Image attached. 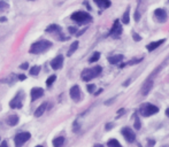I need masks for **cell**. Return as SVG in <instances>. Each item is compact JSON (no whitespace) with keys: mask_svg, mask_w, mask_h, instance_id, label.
<instances>
[{"mask_svg":"<svg viewBox=\"0 0 169 147\" xmlns=\"http://www.w3.org/2000/svg\"><path fill=\"white\" fill-rule=\"evenodd\" d=\"M52 46V43L50 40H39L35 44H32L30 47V53L32 54H41L43 52L47 51Z\"/></svg>","mask_w":169,"mask_h":147,"instance_id":"obj_1","label":"cell"},{"mask_svg":"<svg viewBox=\"0 0 169 147\" xmlns=\"http://www.w3.org/2000/svg\"><path fill=\"white\" fill-rule=\"evenodd\" d=\"M101 71H102V68L100 66H96V67L90 69H84L82 71V79L85 80V82H90L91 79L98 77L101 74Z\"/></svg>","mask_w":169,"mask_h":147,"instance_id":"obj_2","label":"cell"},{"mask_svg":"<svg viewBox=\"0 0 169 147\" xmlns=\"http://www.w3.org/2000/svg\"><path fill=\"white\" fill-rule=\"evenodd\" d=\"M158 113H159V108H158L157 106H154V105L147 103V102L140 105L139 114L141 116H144V117H148V116H152V115L158 114Z\"/></svg>","mask_w":169,"mask_h":147,"instance_id":"obj_3","label":"cell"},{"mask_svg":"<svg viewBox=\"0 0 169 147\" xmlns=\"http://www.w3.org/2000/svg\"><path fill=\"white\" fill-rule=\"evenodd\" d=\"M71 20H74L80 24H85L92 21V16L86 11H76L71 15Z\"/></svg>","mask_w":169,"mask_h":147,"instance_id":"obj_4","label":"cell"},{"mask_svg":"<svg viewBox=\"0 0 169 147\" xmlns=\"http://www.w3.org/2000/svg\"><path fill=\"white\" fill-rule=\"evenodd\" d=\"M160 70V67L159 68H157L153 73H152V75L148 77V78L145 80V83L143 84V86H141V90H140V92H141V96H147L148 93H150V91L152 90V87H153V83H154V80H153V77L157 75V73Z\"/></svg>","mask_w":169,"mask_h":147,"instance_id":"obj_5","label":"cell"},{"mask_svg":"<svg viewBox=\"0 0 169 147\" xmlns=\"http://www.w3.org/2000/svg\"><path fill=\"white\" fill-rule=\"evenodd\" d=\"M30 138H31V135H30L29 132H21V133H18V135L15 136V139H14V142H15V146L16 147H22L24 142H28Z\"/></svg>","mask_w":169,"mask_h":147,"instance_id":"obj_6","label":"cell"},{"mask_svg":"<svg viewBox=\"0 0 169 147\" xmlns=\"http://www.w3.org/2000/svg\"><path fill=\"white\" fill-rule=\"evenodd\" d=\"M24 98L23 92H18V94L13 98V100L9 102L11 108H21L22 107V100Z\"/></svg>","mask_w":169,"mask_h":147,"instance_id":"obj_7","label":"cell"},{"mask_svg":"<svg viewBox=\"0 0 169 147\" xmlns=\"http://www.w3.org/2000/svg\"><path fill=\"white\" fill-rule=\"evenodd\" d=\"M122 135L123 137H124V139L127 140L128 142H135V140H136V136H135V132L132 131V129H130V128H128V126H125V128H123L122 129Z\"/></svg>","mask_w":169,"mask_h":147,"instance_id":"obj_8","label":"cell"},{"mask_svg":"<svg viewBox=\"0 0 169 147\" xmlns=\"http://www.w3.org/2000/svg\"><path fill=\"white\" fill-rule=\"evenodd\" d=\"M121 34H122V27H121L120 22L116 20V21L114 22V24H113V27H112L109 36H113V38H119Z\"/></svg>","mask_w":169,"mask_h":147,"instance_id":"obj_9","label":"cell"},{"mask_svg":"<svg viewBox=\"0 0 169 147\" xmlns=\"http://www.w3.org/2000/svg\"><path fill=\"white\" fill-rule=\"evenodd\" d=\"M70 98L74 100V101H80L81 99V89L78 85H74L71 89H70Z\"/></svg>","mask_w":169,"mask_h":147,"instance_id":"obj_10","label":"cell"},{"mask_svg":"<svg viewBox=\"0 0 169 147\" xmlns=\"http://www.w3.org/2000/svg\"><path fill=\"white\" fill-rule=\"evenodd\" d=\"M154 15L158 18L159 22H166L167 18H168V15H167V11H164L163 8H157L154 11Z\"/></svg>","mask_w":169,"mask_h":147,"instance_id":"obj_11","label":"cell"},{"mask_svg":"<svg viewBox=\"0 0 169 147\" xmlns=\"http://www.w3.org/2000/svg\"><path fill=\"white\" fill-rule=\"evenodd\" d=\"M62 64H63V55H58L57 57H54L52 60V62H51V67L52 69L54 70H58L62 67Z\"/></svg>","mask_w":169,"mask_h":147,"instance_id":"obj_12","label":"cell"},{"mask_svg":"<svg viewBox=\"0 0 169 147\" xmlns=\"http://www.w3.org/2000/svg\"><path fill=\"white\" fill-rule=\"evenodd\" d=\"M30 94H31V101H36L37 99H39V98L43 96L44 90L41 87H34L31 90V92H30Z\"/></svg>","mask_w":169,"mask_h":147,"instance_id":"obj_13","label":"cell"},{"mask_svg":"<svg viewBox=\"0 0 169 147\" xmlns=\"http://www.w3.org/2000/svg\"><path fill=\"white\" fill-rule=\"evenodd\" d=\"M163 43H164V39H160V40H157V41H153V43H150V44L147 45V51L152 52L153 50L158 48L160 45H162Z\"/></svg>","mask_w":169,"mask_h":147,"instance_id":"obj_14","label":"cell"},{"mask_svg":"<svg viewBox=\"0 0 169 147\" xmlns=\"http://www.w3.org/2000/svg\"><path fill=\"white\" fill-rule=\"evenodd\" d=\"M47 109V102H44V103H41L39 107L36 109L35 112V116L36 117H39V116H41L43 114L45 113V110Z\"/></svg>","mask_w":169,"mask_h":147,"instance_id":"obj_15","label":"cell"},{"mask_svg":"<svg viewBox=\"0 0 169 147\" xmlns=\"http://www.w3.org/2000/svg\"><path fill=\"white\" fill-rule=\"evenodd\" d=\"M94 2L97 4V6L101 8V9H105V8H108L111 6V1L109 0H94Z\"/></svg>","mask_w":169,"mask_h":147,"instance_id":"obj_16","label":"cell"},{"mask_svg":"<svg viewBox=\"0 0 169 147\" xmlns=\"http://www.w3.org/2000/svg\"><path fill=\"white\" fill-rule=\"evenodd\" d=\"M123 60V55L122 54H119V55H113V57H108V62L111 64H117L119 62H121Z\"/></svg>","mask_w":169,"mask_h":147,"instance_id":"obj_17","label":"cell"},{"mask_svg":"<svg viewBox=\"0 0 169 147\" xmlns=\"http://www.w3.org/2000/svg\"><path fill=\"white\" fill-rule=\"evenodd\" d=\"M18 123V115H11L8 119H7V124L11 125V126H15Z\"/></svg>","mask_w":169,"mask_h":147,"instance_id":"obj_18","label":"cell"},{"mask_svg":"<svg viewBox=\"0 0 169 147\" xmlns=\"http://www.w3.org/2000/svg\"><path fill=\"white\" fill-rule=\"evenodd\" d=\"M78 45H80V43H78L77 40L74 41V43L70 45V48H69V51H68V53H67V55H68V57H71V55L76 52V50L78 48Z\"/></svg>","mask_w":169,"mask_h":147,"instance_id":"obj_19","label":"cell"},{"mask_svg":"<svg viewBox=\"0 0 169 147\" xmlns=\"http://www.w3.org/2000/svg\"><path fill=\"white\" fill-rule=\"evenodd\" d=\"M64 142V138L63 137H58L55 139H53V146L54 147H61L63 145Z\"/></svg>","mask_w":169,"mask_h":147,"instance_id":"obj_20","label":"cell"},{"mask_svg":"<svg viewBox=\"0 0 169 147\" xmlns=\"http://www.w3.org/2000/svg\"><path fill=\"white\" fill-rule=\"evenodd\" d=\"M60 31H61V29L57 24H52L46 29V32H60Z\"/></svg>","mask_w":169,"mask_h":147,"instance_id":"obj_21","label":"cell"},{"mask_svg":"<svg viewBox=\"0 0 169 147\" xmlns=\"http://www.w3.org/2000/svg\"><path fill=\"white\" fill-rule=\"evenodd\" d=\"M99 59H100V53H99V52H94L93 54H92V57L89 59V62H90V63L97 62Z\"/></svg>","mask_w":169,"mask_h":147,"instance_id":"obj_22","label":"cell"},{"mask_svg":"<svg viewBox=\"0 0 169 147\" xmlns=\"http://www.w3.org/2000/svg\"><path fill=\"white\" fill-rule=\"evenodd\" d=\"M107 146L108 147H122V145L117 142L116 139H111L109 142H107Z\"/></svg>","mask_w":169,"mask_h":147,"instance_id":"obj_23","label":"cell"},{"mask_svg":"<svg viewBox=\"0 0 169 147\" xmlns=\"http://www.w3.org/2000/svg\"><path fill=\"white\" fill-rule=\"evenodd\" d=\"M9 8V5L7 4L5 0H0V13L1 11H6Z\"/></svg>","mask_w":169,"mask_h":147,"instance_id":"obj_24","label":"cell"},{"mask_svg":"<svg viewBox=\"0 0 169 147\" xmlns=\"http://www.w3.org/2000/svg\"><path fill=\"white\" fill-rule=\"evenodd\" d=\"M130 8H128L127 11H125V13L123 14V17H122V22L124 23V24H128L129 21H130V18H129V15H130V11H129Z\"/></svg>","mask_w":169,"mask_h":147,"instance_id":"obj_25","label":"cell"},{"mask_svg":"<svg viewBox=\"0 0 169 147\" xmlns=\"http://www.w3.org/2000/svg\"><path fill=\"white\" fill-rule=\"evenodd\" d=\"M39 71H41V67H39V66H34V67H31V69H30V74H31L32 76L38 75Z\"/></svg>","mask_w":169,"mask_h":147,"instance_id":"obj_26","label":"cell"},{"mask_svg":"<svg viewBox=\"0 0 169 147\" xmlns=\"http://www.w3.org/2000/svg\"><path fill=\"white\" fill-rule=\"evenodd\" d=\"M57 79V76L55 75H52V76H50L48 78L46 79V85L47 87H50V86H52V84L54 83V80Z\"/></svg>","mask_w":169,"mask_h":147,"instance_id":"obj_27","label":"cell"},{"mask_svg":"<svg viewBox=\"0 0 169 147\" xmlns=\"http://www.w3.org/2000/svg\"><path fill=\"white\" fill-rule=\"evenodd\" d=\"M134 119H135V129L139 130L140 126H141V124H140V119H139V117H138L137 115H135Z\"/></svg>","mask_w":169,"mask_h":147,"instance_id":"obj_28","label":"cell"},{"mask_svg":"<svg viewBox=\"0 0 169 147\" xmlns=\"http://www.w3.org/2000/svg\"><path fill=\"white\" fill-rule=\"evenodd\" d=\"M86 89H88V91L90 92V93H93L94 90H96V85L94 84H89L88 86H86Z\"/></svg>","mask_w":169,"mask_h":147,"instance_id":"obj_29","label":"cell"},{"mask_svg":"<svg viewBox=\"0 0 169 147\" xmlns=\"http://www.w3.org/2000/svg\"><path fill=\"white\" fill-rule=\"evenodd\" d=\"M139 18H140V13H139V11L137 9V11H135V21H136V22H138V21H139Z\"/></svg>","mask_w":169,"mask_h":147,"instance_id":"obj_30","label":"cell"},{"mask_svg":"<svg viewBox=\"0 0 169 147\" xmlns=\"http://www.w3.org/2000/svg\"><path fill=\"white\" fill-rule=\"evenodd\" d=\"M68 31H69L71 34H76V31H77V28H75V27H69V28H68Z\"/></svg>","mask_w":169,"mask_h":147,"instance_id":"obj_31","label":"cell"},{"mask_svg":"<svg viewBox=\"0 0 169 147\" xmlns=\"http://www.w3.org/2000/svg\"><path fill=\"white\" fill-rule=\"evenodd\" d=\"M132 37H134V40H136V41H140L141 40V38H140V36L138 34H134Z\"/></svg>","mask_w":169,"mask_h":147,"instance_id":"obj_32","label":"cell"},{"mask_svg":"<svg viewBox=\"0 0 169 147\" xmlns=\"http://www.w3.org/2000/svg\"><path fill=\"white\" fill-rule=\"evenodd\" d=\"M114 126V123H107L106 124V130L107 131H109V130H112V128Z\"/></svg>","mask_w":169,"mask_h":147,"instance_id":"obj_33","label":"cell"},{"mask_svg":"<svg viewBox=\"0 0 169 147\" xmlns=\"http://www.w3.org/2000/svg\"><path fill=\"white\" fill-rule=\"evenodd\" d=\"M78 130H80V126L77 124V122H75V123H74V132H77Z\"/></svg>","mask_w":169,"mask_h":147,"instance_id":"obj_34","label":"cell"},{"mask_svg":"<svg viewBox=\"0 0 169 147\" xmlns=\"http://www.w3.org/2000/svg\"><path fill=\"white\" fill-rule=\"evenodd\" d=\"M155 144V140H152V139H148V145H147V147H152L153 145Z\"/></svg>","mask_w":169,"mask_h":147,"instance_id":"obj_35","label":"cell"},{"mask_svg":"<svg viewBox=\"0 0 169 147\" xmlns=\"http://www.w3.org/2000/svg\"><path fill=\"white\" fill-rule=\"evenodd\" d=\"M20 68H21V69H23V70H25V69H28V68H29V64H28V63H23V64H22V66H21Z\"/></svg>","mask_w":169,"mask_h":147,"instance_id":"obj_36","label":"cell"},{"mask_svg":"<svg viewBox=\"0 0 169 147\" xmlns=\"http://www.w3.org/2000/svg\"><path fill=\"white\" fill-rule=\"evenodd\" d=\"M0 147H8V145H7V142H1V144H0Z\"/></svg>","mask_w":169,"mask_h":147,"instance_id":"obj_37","label":"cell"},{"mask_svg":"<svg viewBox=\"0 0 169 147\" xmlns=\"http://www.w3.org/2000/svg\"><path fill=\"white\" fill-rule=\"evenodd\" d=\"M129 83H130V79L127 80V82H124V83H123V86H127V85H129Z\"/></svg>","mask_w":169,"mask_h":147,"instance_id":"obj_38","label":"cell"},{"mask_svg":"<svg viewBox=\"0 0 169 147\" xmlns=\"http://www.w3.org/2000/svg\"><path fill=\"white\" fill-rule=\"evenodd\" d=\"M102 92V89H100V90H98V92H96V96H98V94H100Z\"/></svg>","mask_w":169,"mask_h":147,"instance_id":"obj_39","label":"cell"},{"mask_svg":"<svg viewBox=\"0 0 169 147\" xmlns=\"http://www.w3.org/2000/svg\"><path fill=\"white\" fill-rule=\"evenodd\" d=\"M5 21H6V17H1L0 18V22H5Z\"/></svg>","mask_w":169,"mask_h":147,"instance_id":"obj_40","label":"cell"},{"mask_svg":"<svg viewBox=\"0 0 169 147\" xmlns=\"http://www.w3.org/2000/svg\"><path fill=\"white\" fill-rule=\"evenodd\" d=\"M25 78V77H24L23 75H20V76H18V79H24Z\"/></svg>","mask_w":169,"mask_h":147,"instance_id":"obj_41","label":"cell"},{"mask_svg":"<svg viewBox=\"0 0 169 147\" xmlns=\"http://www.w3.org/2000/svg\"><path fill=\"white\" fill-rule=\"evenodd\" d=\"M93 147H104V146H102V145H100V144H96Z\"/></svg>","mask_w":169,"mask_h":147,"instance_id":"obj_42","label":"cell"},{"mask_svg":"<svg viewBox=\"0 0 169 147\" xmlns=\"http://www.w3.org/2000/svg\"><path fill=\"white\" fill-rule=\"evenodd\" d=\"M166 115H167V116L169 117V107L167 108V110H166Z\"/></svg>","mask_w":169,"mask_h":147,"instance_id":"obj_43","label":"cell"},{"mask_svg":"<svg viewBox=\"0 0 169 147\" xmlns=\"http://www.w3.org/2000/svg\"><path fill=\"white\" fill-rule=\"evenodd\" d=\"M162 147H169V145H164V146H162Z\"/></svg>","mask_w":169,"mask_h":147,"instance_id":"obj_44","label":"cell"},{"mask_svg":"<svg viewBox=\"0 0 169 147\" xmlns=\"http://www.w3.org/2000/svg\"><path fill=\"white\" fill-rule=\"evenodd\" d=\"M36 147H43V146H36Z\"/></svg>","mask_w":169,"mask_h":147,"instance_id":"obj_45","label":"cell"},{"mask_svg":"<svg viewBox=\"0 0 169 147\" xmlns=\"http://www.w3.org/2000/svg\"><path fill=\"white\" fill-rule=\"evenodd\" d=\"M168 1H169V0H168Z\"/></svg>","mask_w":169,"mask_h":147,"instance_id":"obj_46","label":"cell"}]
</instances>
